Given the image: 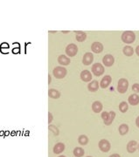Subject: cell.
I'll return each mask as SVG.
<instances>
[{
	"label": "cell",
	"mask_w": 139,
	"mask_h": 157,
	"mask_svg": "<svg viewBox=\"0 0 139 157\" xmlns=\"http://www.w3.org/2000/svg\"><path fill=\"white\" fill-rule=\"evenodd\" d=\"M123 54L125 56L129 57V56H132L133 55V53H134V49L131 46H129V45H126V46L123 47Z\"/></svg>",
	"instance_id": "44dd1931"
},
{
	"label": "cell",
	"mask_w": 139,
	"mask_h": 157,
	"mask_svg": "<svg viewBox=\"0 0 139 157\" xmlns=\"http://www.w3.org/2000/svg\"><path fill=\"white\" fill-rule=\"evenodd\" d=\"M111 81H112V78H111V76L109 75H105L102 78V81L100 82V87L102 88H107L110 84H111Z\"/></svg>",
	"instance_id": "8fae6325"
},
{
	"label": "cell",
	"mask_w": 139,
	"mask_h": 157,
	"mask_svg": "<svg viewBox=\"0 0 139 157\" xmlns=\"http://www.w3.org/2000/svg\"><path fill=\"white\" fill-rule=\"evenodd\" d=\"M128 101L131 106H136L139 104V96L137 94H131L129 97Z\"/></svg>",
	"instance_id": "e0dca14e"
},
{
	"label": "cell",
	"mask_w": 139,
	"mask_h": 157,
	"mask_svg": "<svg viewBox=\"0 0 139 157\" xmlns=\"http://www.w3.org/2000/svg\"><path fill=\"white\" fill-rule=\"evenodd\" d=\"M119 134L121 135H125L129 132V126L127 124H122L119 127Z\"/></svg>",
	"instance_id": "603a6c76"
},
{
	"label": "cell",
	"mask_w": 139,
	"mask_h": 157,
	"mask_svg": "<svg viewBox=\"0 0 139 157\" xmlns=\"http://www.w3.org/2000/svg\"><path fill=\"white\" fill-rule=\"evenodd\" d=\"M94 61V55L92 52H86L82 58V63L84 66H89Z\"/></svg>",
	"instance_id": "ba28073f"
},
{
	"label": "cell",
	"mask_w": 139,
	"mask_h": 157,
	"mask_svg": "<svg viewBox=\"0 0 139 157\" xmlns=\"http://www.w3.org/2000/svg\"><path fill=\"white\" fill-rule=\"evenodd\" d=\"M121 39L123 42L125 44H132L136 39V34L131 31L123 32L121 36Z\"/></svg>",
	"instance_id": "7a4b0ae2"
},
{
	"label": "cell",
	"mask_w": 139,
	"mask_h": 157,
	"mask_svg": "<svg viewBox=\"0 0 139 157\" xmlns=\"http://www.w3.org/2000/svg\"><path fill=\"white\" fill-rule=\"evenodd\" d=\"M109 157H121V156H120V154H111Z\"/></svg>",
	"instance_id": "f1b7e54d"
},
{
	"label": "cell",
	"mask_w": 139,
	"mask_h": 157,
	"mask_svg": "<svg viewBox=\"0 0 139 157\" xmlns=\"http://www.w3.org/2000/svg\"><path fill=\"white\" fill-rule=\"evenodd\" d=\"M51 83V75H48V84Z\"/></svg>",
	"instance_id": "1f68e13d"
},
{
	"label": "cell",
	"mask_w": 139,
	"mask_h": 157,
	"mask_svg": "<svg viewBox=\"0 0 139 157\" xmlns=\"http://www.w3.org/2000/svg\"><path fill=\"white\" fill-rule=\"evenodd\" d=\"M102 108H103V106H102V102H100V101H98V100H97V101H95V102L92 104V110H93V112L95 113V114L101 113L102 110Z\"/></svg>",
	"instance_id": "5bb4252c"
},
{
	"label": "cell",
	"mask_w": 139,
	"mask_h": 157,
	"mask_svg": "<svg viewBox=\"0 0 139 157\" xmlns=\"http://www.w3.org/2000/svg\"><path fill=\"white\" fill-rule=\"evenodd\" d=\"M128 109H129V105H128L127 102L123 101V102L120 103V105H119V110H120V112L126 113L128 111Z\"/></svg>",
	"instance_id": "d4e9b609"
},
{
	"label": "cell",
	"mask_w": 139,
	"mask_h": 157,
	"mask_svg": "<svg viewBox=\"0 0 139 157\" xmlns=\"http://www.w3.org/2000/svg\"><path fill=\"white\" fill-rule=\"evenodd\" d=\"M75 34H76L75 38H76V40L78 42H83V41H85L87 39V34L84 32H77L76 31Z\"/></svg>",
	"instance_id": "ac0fdd59"
},
{
	"label": "cell",
	"mask_w": 139,
	"mask_h": 157,
	"mask_svg": "<svg viewBox=\"0 0 139 157\" xmlns=\"http://www.w3.org/2000/svg\"><path fill=\"white\" fill-rule=\"evenodd\" d=\"M64 150H65V144L62 142H58L53 147V153L56 154H60Z\"/></svg>",
	"instance_id": "9a60e30c"
},
{
	"label": "cell",
	"mask_w": 139,
	"mask_h": 157,
	"mask_svg": "<svg viewBox=\"0 0 139 157\" xmlns=\"http://www.w3.org/2000/svg\"><path fill=\"white\" fill-rule=\"evenodd\" d=\"M136 125L137 127H139V116L136 119Z\"/></svg>",
	"instance_id": "83f0119b"
},
{
	"label": "cell",
	"mask_w": 139,
	"mask_h": 157,
	"mask_svg": "<svg viewBox=\"0 0 139 157\" xmlns=\"http://www.w3.org/2000/svg\"><path fill=\"white\" fill-rule=\"evenodd\" d=\"M137 142L136 141H129L127 144V151L129 154H132L134 152H136V148H137Z\"/></svg>",
	"instance_id": "4fadbf2b"
},
{
	"label": "cell",
	"mask_w": 139,
	"mask_h": 157,
	"mask_svg": "<svg viewBox=\"0 0 139 157\" xmlns=\"http://www.w3.org/2000/svg\"><path fill=\"white\" fill-rule=\"evenodd\" d=\"M48 95L52 99H59L61 97V93L56 89H50L48 91Z\"/></svg>",
	"instance_id": "ffe728a7"
},
{
	"label": "cell",
	"mask_w": 139,
	"mask_h": 157,
	"mask_svg": "<svg viewBox=\"0 0 139 157\" xmlns=\"http://www.w3.org/2000/svg\"><path fill=\"white\" fill-rule=\"evenodd\" d=\"M67 71L63 66H56L52 70V74L56 78H63L66 77Z\"/></svg>",
	"instance_id": "3957f363"
},
{
	"label": "cell",
	"mask_w": 139,
	"mask_h": 157,
	"mask_svg": "<svg viewBox=\"0 0 139 157\" xmlns=\"http://www.w3.org/2000/svg\"><path fill=\"white\" fill-rule=\"evenodd\" d=\"M78 52V47L75 44H69L66 47V53L68 57H74Z\"/></svg>",
	"instance_id": "5b68a950"
},
{
	"label": "cell",
	"mask_w": 139,
	"mask_h": 157,
	"mask_svg": "<svg viewBox=\"0 0 139 157\" xmlns=\"http://www.w3.org/2000/svg\"><path fill=\"white\" fill-rule=\"evenodd\" d=\"M48 117H49V119H48V123H51L52 120V119H53V117H52V115L51 113H48Z\"/></svg>",
	"instance_id": "4316f807"
},
{
	"label": "cell",
	"mask_w": 139,
	"mask_h": 157,
	"mask_svg": "<svg viewBox=\"0 0 139 157\" xmlns=\"http://www.w3.org/2000/svg\"><path fill=\"white\" fill-rule=\"evenodd\" d=\"M98 146H99V148L102 152L103 153H107L110 150V148H111V145H110V142L106 140V139H102L99 141L98 143Z\"/></svg>",
	"instance_id": "52a82bcc"
},
{
	"label": "cell",
	"mask_w": 139,
	"mask_h": 157,
	"mask_svg": "<svg viewBox=\"0 0 139 157\" xmlns=\"http://www.w3.org/2000/svg\"><path fill=\"white\" fill-rule=\"evenodd\" d=\"M78 142H79V144H80L82 146L87 145L89 143V138H88V136H86L85 135H80L79 138H78Z\"/></svg>",
	"instance_id": "cb8c5ba5"
},
{
	"label": "cell",
	"mask_w": 139,
	"mask_h": 157,
	"mask_svg": "<svg viewBox=\"0 0 139 157\" xmlns=\"http://www.w3.org/2000/svg\"><path fill=\"white\" fill-rule=\"evenodd\" d=\"M102 119L103 120V122L106 126H109L112 124L114 119L116 118V113L114 111L110 112H102Z\"/></svg>",
	"instance_id": "6da1fadb"
},
{
	"label": "cell",
	"mask_w": 139,
	"mask_h": 157,
	"mask_svg": "<svg viewBox=\"0 0 139 157\" xmlns=\"http://www.w3.org/2000/svg\"><path fill=\"white\" fill-rule=\"evenodd\" d=\"M132 90L133 92L135 93H139V84L138 83H136L132 86Z\"/></svg>",
	"instance_id": "484cf974"
},
{
	"label": "cell",
	"mask_w": 139,
	"mask_h": 157,
	"mask_svg": "<svg viewBox=\"0 0 139 157\" xmlns=\"http://www.w3.org/2000/svg\"><path fill=\"white\" fill-rule=\"evenodd\" d=\"M13 51H14V53H18V52L19 51V49H18H18H14Z\"/></svg>",
	"instance_id": "4dcf8cb0"
},
{
	"label": "cell",
	"mask_w": 139,
	"mask_h": 157,
	"mask_svg": "<svg viewBox=\"0 0 139 157\" xmlns=\"http://www.w3.org/2000/svg\"><path fill=\"white\" fill-rule=\"evenodd\" d=\"M102 63H103V65L105 66H108V67L112 66L113 64L115 63V59H114V57L111 55V54H107V55H105L103 57Z\"/></svg>",
	"instance_id": "30bf717a"
},
{
	"label": "cell",
	"mask_w": 139,
	"mask_h": 157,
	"mask_svg": "<svg viewBox=\"0 0 139 157\" xmlns=\"http://www.w3.org/2000/svg\"><path fill=\"white\" fill-rule=\"evenodd\" d=\"M88 89L89 91L95 93L99 89V83L97 81H92L89 85H88Z\"/></svg>",
	"instance_id": "2e32d148"
},
{
	"label": "cell",
	"mask_w": 139,
	"mask_h": 157,
	"mask_svg": "<svg viewBox=\"0 0 139 157\" xmlns=\"http://www.w3.org/2000/svg\"><path fill=\"white\" fill-rule=\"evenodd\" d=\"M137 149H138V150H139V144H138V145H137Z\"/></svg>",
	"instance_id": "836d02e7"
},
{
	"label": "cell",
	"mask_w": 139,
	"mask_h": 157,
	"mask_svg": "<svg viewBox=\"0 0 139 157\" xmlns=\"http://www.w3.org/2000/svg\"><path fill=\"white\" fill-rule=\"evenodd\" d=\"M91 50L95 53H101L103 51V45L100 42H94L91 45Z\"/></svg>",
	"instance_id": "7c38bea8"
},
{
	"label": "cell",
	"mask_w": 139,
	"mask_h": 157,
	"mask_svg": "<svg viewBox=\"0 0 139 157\" xmlns=\"http://www.w3.org/2000/svg\"><path fill=\"white\" fill-rule=\"evenodd\" d=\"M59 157H66V156H65V155H60Z\"/></svg>",
	"instance_id": "d6a6232c"
},
{
	"label": "cell",
	"mask_w": 139,
	"mask_h": 157,
	"mask_svg": "<svg viewBox=\"0 0 139 157\" xmlns=\"http://www.w3.org/2000/svg\"><path fill=\"white\" fill-rule=\"evenodd\" d=\"M87 157H92V156H87Z\"/></svg>",
	"instance_id": "e575fe53"
},
{
	"label": "cell",
	"mask_w": 139,
	"mask_h": 157,
	"mask_svg": "<svg viewBox=\"0 0 139 157\" xmlns=\"http://www.w3.org/2000/svg\"><path fill=\"white\" fill-rule=\"evenodd\" d=\"M58 62L62 66H67L70 64V59L66 55H60L58 58Z\"/></svg>",
	"instance_id": "d6986e66"
},
{
	"label": "cell",
	"mask_w": 139,
	"mask_h": 157,
	"mask_svg": "<svg viewBox=\"0 0 139 157\" xmlns=\"http://www.w3.org/2000/svg\"><path fill=\"white\" fill-rule=\"evenodd\" d=\"M91 70H92V72L97 77H99V76H101L102 74L104 73V66L100 63H95L92 66Z\"/></svg>",
	"instance_id": "8992f818"
},
{
	"label": "cell",
	"mask_w": 139,
	"mask_h": 157,
	"mask_svg": "<svg viewBox=\"0 0 139 157\" xmlns=\"http://www.w3.org/2000/svg\"><path fill=\"white\" fill-rule=\"evenodd\" d=\"M129 87V81L124 78H122L119 80L117 84V91L120 93H125Z\"/></svg>",
	"instance_id": "277c9868"
},
{
	"label": "cell",
	"mask_w": 139,
	"mask_h": 157,
	"mask_svg": "<svg viewBox=\"0 0 139 157\" xmlns=\"http://www.w3.org/2000/svg\"><path fill=\"white\" fill-rule=\"evenodd\" d=\"M73 153H74V155L75 157H82L83 155H84V154H85V151H84V149L81 148L80 147H76L74 149Z\"/></svg>",
	"instance_id": "7402d4cb"
},
{
	"label": "cell",
	"mask_w": 139,
	"mask_h": 157,
	"mask_svg": "<svg viewBox=\"0 0 139 157\" xmlns=\"http://www.w3.org/2000/svg\"><path fill=\"white\" fill-rule=\"evenodd\" d=\"M136 53L137 54V56H139V45H137L136 48Z\"/></svg>",
	"instance_id": "f546056e"
},
{
	"label": "cell",
	"mask_w": 139,
	"mask_h": 157,
	"mask_svg": "<svg viewBox=\"0 0 139 157\" xmlns=\"http://www.w3.org/2000/svg\"><path fill=\"white\" fill-rule=\"evenodd\" d=\"M80 80L84 82H89L92 81V73L89 70H83L80 72Z\"/></svg>",
	"instance_id": "9c48e42d"
}]
</instances>
